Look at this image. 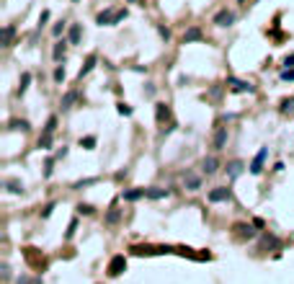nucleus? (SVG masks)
Returning a JSON list of instances; mask_svg holds the SVG:
<instances>
[{
  "mask_svg": "<svg viewBox=\"0 0 294 284\" xmlns=\"http://www.w3.org/2000/svg\"><path fill=\"white\" fill-rule=\"evenodd\" d=\"M122 18H126V11H104V13H98L96 21L101 26H114V23L122 21Z\"/></svg>",
  "mask_w": 294,
  "mask_h": 284,
  "instance_id": "nucleus-1",
  "label": "nucleus"
},
{
  "mask_svg": "<svg viewBox=\"0 0 294 284\" xmlns=\"http://www.w3.org/2000/svg\"><path fill=\"white\" fill-rule=\"evenodd\" d=\"M227 145V127H217L212 134V150H225Z\"/></svg>",
  "mask_w": 294,
  "mask_h": 284,
  "instance_id": "nucleus-2",
  "label": "nucleus"
},
{
  "mask_svg": "<svg viewBox=\"0 0 294 284\" xmlns=\"http://www.w3.org/2000/svg\"><path fill=\"white\" fill-rule=\"evenodd\" d=\"M214 23L219 26V29H227V26H232V23H235V13H232V11H227V8H222V11L214 16Z\"/></svg>",
  "mask_w": 294,
  "mask_h": 284,
  "instance_id": "nucleus-3",
  "label": "nucleus"
},
{
  "mask_svg": "<svg viewBox=\"0 0 294 284\" xmlns=\"http://www.w3.org/2000/svg\"><path fill=\"white\" fill-rule=\"evenodd\" d=\"M124 269H126V259L124 256H114L111 263H108V277H119Z\"/></svg>",
  "mask_w": 294,
  "mask_h": 284,
  "instance_id": "nucleus-4",
  "label": "nucleus"
},
{
  "mask_svg": "<svg viewBox=\"0 0 294 284\" xmlns=\"http://www.w3.org/2000/svg\"><path fill=\"white\" fill-rule=\"evenodd\" d=\"M266 155H269V148H261L258 155L253 158V163H251V173H253V176H258V173L263 171V160H266Z\"/></svg>",
  "mask_w": 294,
  "mask_h": 284,
  "instance_id": "nucleus-5",
  "label": "nucleus"
},
{
  "mask_svg": "<svg viewBox=\"0 0 294 284\" xmlns=\"http://www.w3.org/2000/svg\"><path fill=\"white\" fill-rule=\"evenodd\" d=\"M230 197H232V191L227 186H217L209 191V201H230Z\"/></svg>",
  "mask_w": 294,
  "mask_h": 284,
  "instance_id": "nucleus-6",
  "label": "nucleus"
},
{
  "mask_svg": "<svg viewBox=\"0 0 294 284\" xmlns=\"http://www.w3.org/2000/svg\"><path fill=\"white\" fill-rule=\"evenodd\" d=\"M219 171V160L214 158V155H209V158L201 160V173H207V176H212V173Z\"/></svg>",
  "mask_w": 294,
  "mask_h": 284,
  "instance_id": "nucleus-7",
  "label": "nucleus"
},
{
  "mask_svg": "<svg viewBox=\"0 0 294 284\" xmlns=\"http://www.w3.org/2000/svg\"><path fill=\"white\" fill-rule=\"evenodd\" d=\"M227 83H230V88H232L235 93H245V90H248V93H253V90H255L251 83H245V80H237V78H230Z\"/></svg>",
  "mask_w": 294,
  "mask_h": 284,
  "instance_id": "nucleus-8",
  "label": "nucleus"
},
{
  "mask_svg": "<svg viewBox=\"0 0 294 284\" xmlns=\"http://www.w3.org/2000/svg\"><path fill=\"white\" fill-rule=\"evenodd\" d=\"M204 39V34H201L199 26H191V29L183 31V44H191V42H201Z\"/></svg>",
  "mask_w": 294,
  "mask_h": 284,
  "instance_id": "nucleus-9",
  "label": "nucleus"
},
{
  "mask_svg": "<svg viewBox=\"0 0 294 284\" xmlns=\"http://www.w3.org/2000/svg\"><path fill=\"white\" fill-rule=\"evenodd\" d=\"M183 189H189V191L201 189V176H196V173H186V176H183Z\"/></svg>",
  "mask_w": 294,
  "mask_h": 284,
  "instance_id": "nucleus-10",
  "label": "nucleus"
},
{
  "mask_svg": "<svg viewBox=\"0 0 294 284\" xmlns=\"http://www.w3.org/2000/svg\"><path fill=\"white\" fill-rule=\"evenodd\" d=\"M124 201H137V199H142L147 197V189H129V191H124Z\"/></svg>",
  "mask_w": 294,
  "mask_h": 284,
  "instance_id": "nucleus-11",
  "label": "nucleus"
},
{
  "mask_svg": "<svg viewBox=\"0 0 294 284\" xmlns=\"http://www.w3.org/2000/svg\"><path fill=\"white\" fill-rule=\"evenodd\" d=\"M235 233H237V238H253V235H255L253 225H243V222L235 225Z\"/></svg>",
  "mask_w": 294,
  "mask_h": 284,
  "instance_id": "nucleus-12",
  "label": "nucleus"
},
{
  "mask_svg": "<svg viewBox=\"0 0 294 284\" xmlns=\"http://www.w3.org/2000/svg\"><path fill=\"white\" fill-rule=\"evenodd\" d=\"M240 173H243V163H240V160H232V163L227 166V176H230V178H237Z\"/></svg>",
  "mask_w": 294,
  "mask_h": 284,
  "instance_id": "nucleus-13",
  "label": "nucleus"
},
{
  "mask_svg": "<svg viewBox=\"0 0 294 284\" xmlns=\"http://www.w3.org/2000/svg\"><path fill=\"white\" fill-rule=\"evenodd\" d=\"M119 217H122V209L111 207V209L106 212V225H116V222H119Z\"/></svg>",
  "mask_w": 294,
  "mask_h": 284,
  "instance_id": "nucleus-14",
  "label": "nucleus"
},
{
  "mask_svg": "<svg viewBox=\"0 0 294 284\" xmlns=\"http://www.w3.org/2000/svg\"><path fill=\"white\" fill-rule=\"evenodd\" d=\"M155 111H158V122H165V119H170V109H168V104H158V106H155Z\"/></svg>",
  "mask_w": 294,
  "mask_h": 284,
  "instance_id": "nucleus-15",
  "label": "nucleus"
},
{
  "mask_svg": "<svg viewBox=\"0 0 294 284\" xmlns=\"http://www.w3.org/2000/svg\"><path fill=\"white\" fill-rule=\"evenodd\" d=\"M75 101H78V90H67L65 98H62V109H70Z\"/></svg>",
  "mask_w": 294,
  "mask_h": 284,
  "instance_id": "nucleus-16",
  "label": "nucleus"
},
{
  "mask_svg": "<svg viewBox=\"0 0 294 284\" xmlns=\"http://www.w3.org/2000/svg\"><path fill=\"white\" fill-rule=\"evenodd\" d=\"M13 34H16V29H13V26H5V29H3V47H11Z\"/></svg>",
  "mask_w": 294,
  "mask_h": 284,
  "instance_id": "nucleus-17",
  "label": "nucleus"
},
{
  "mask_svg": "<svg viewBox=\"0 0 294 284\" xmlns=\"http://www.w3.org/2000/svg\"><path fill=\"white\" fill-rule=\"evenodd\" d=\"M67 39H70V44H78V42H80V26H78V23H72V26H70Z\"/></svg>",
  "mask_w": 294,
  "mask_h": 284,
  "instance_id": "nucleus-18",
  "label": "nucleus"
},
{
  "mask_svg": "<svg viewBox=\"0 0 294 284\" xmlns=\"http://www.w3.org/2000/svg\"><path fill=\"white\" fill-rule=\"evenodd\" d=\"M5 186H8L11 194H23V184H21V181H5Z\"/></svg>",
  "mask_w": 294,
  "mask_h": 284,
  "instance_id": "nucleus-19",
  "label": "nucleus"
},
{
  "mask_svg": "<svg viewBox=\"0 0 294 284\" xmlns=\"http://www.w3.org/2000/svg\"><path fill=\"white\" fill-rule=\"evenodd\" d=\"M170 191L168 189H147V197L150 199H163V197H168Z\"/></svg>",
  "mask_w": 294,
  "mask_h": 284,
  "instance_id": "nucleus-20",
  "label": "nucleus"
},
{
  "mask_svg": "<svg viewBox=\"0 0 294 284\" xmlns=\"http://www.w3.org/2000/svg\"><path fill=\"white\" fill-rule=\"evenodd\" d=\"M65 44H67L65 39H62V42H57V44H54V52H52V54H54V60H60V57H65Z\"/></svg>",
  "mask_w": 294,
  "mask_h": 284,
  "instance_id": "nucleus-21",
  "label": "nucleus"
},
{
  "mask_svg": "<svg viewBox=\"0 0 294 284\" xmlns=\"http://www.w3.org/2000/svg\"><path fill=\"white\" fill-rule=\"evenodd\" d=\"M29 83H31V75H29V72H23L21 86H18V96H23V93H26V88H29Z\"/></svg>",
  "mask_w": 294,
  "mask_h": 284,
  "instance_id": "nucleus-22",
  "label": "nucleus"
},
{
  "mask_svg": "<svg viewBox=\"0 0 294 284\" xmlns=\"http://www.w3.org/2000/svg\"><path fill=\"white\" fill-rule=\"evenodd\" d=\"M11 130H29V122H26V119H21V122H18V119H13V122H11Z\"/></svg>",
  "mask_w": 294,
  "mask_h": 284,
  "instance_id": "nucleus-23",
  "label": "nucleus"
},
{
  "mask_svg": "<svg viewBox=\"0 0 294 284\" xmlns=\"http://www.w3.org/2000/svg\"><path fill=\"white\" fill-rule=\"evenodd\" d=\"M54 127H57V116H49L47 127H44V134H54Z\"/></svg>",
  "mask_w": 294,
  "mask_h": 284,
  "instance_id": "nucleus-24",
  "label": "nucleus"
},
{
  "mask_svg": "<svg viewBox=\"0 0 294 284\" xmlns=\"http://www.w3.org/2000/svg\"><path fill=\"white\" fill-rule=\"evenodd\" d=\"M93 65H96V57H88V62H85V67L80 70V78H83V75H88V72L93 70Z\"/></svg>",
  "mask_w": 294,
  "mask_h": 284,
  "instance_id": "nucleus-25",
  "label": "nucleus"
},
{
  "mask_svg": "<svg viewBox=\"0 0 294 284\" xmlns=\"http://www.w3.org/2000/svg\"><path fill=\"white\" fill-rule=\"evenodd\" d=\"M80 145H83L85 150H90V148L96 145V137H85V140H80Z\"/></svg>",
  "mask_w": 294,
  "mask_h": 284,
  "instance_id": "nucleus-26",
  "label": "nucleus"
},
{
  "mask_svg": "<svg viewBox=\"0 0 294 284\" xmlns=\"http://www.w3.org/2000/svg\"><path fill=\"white\" fill-rule=\"evenodd\" d=\"M119 114H122V116H129V114H132V109L126 106V104H119Z\"/></svg>",
  "mask_w": 294,
  "mask_h": 284,
  "instance_id": "nucleus-27",
  "label": "nucleus"
},
{
  "mask_svg": "<svg viewBox=\"0 0 294 284\" xmlns=\"http://www.w3.org/2000/svg\"><path fill=\"white\" fill-rule=\"evenodd\" d=\"M281 80H294V67L292 70H284L281 72Z\"/></svg>",
  "mask_w": 294,
  "mask_h": 284,
  "instance_id": "nucleus-28",
  "label": "nucleus"
},
{
  "mask_svg": "<svg viewBox=\"0 0 294 284\" xmlns=\"http://www.w3.org/2000/svg\"><path fill=\"white\" fill-rule=\"evenodd\" d=\"M0 271H3V279H11V266H8V263H3Z\"/></svg>",
  "mask_w": 294,
  "mask_h": 284,
  "instance_id": "nucleus-29",
  "label": "nucleus"
},
{
  "mask_svg": "<svg viewBox=\"0 0 294 284\" xmlns=\"http://www.w3.org/2000/svg\"><path fill=\"white\" fill-rule=\"evenodd\" d=\"M54 80H65V70H62V67L54 70Z\"/></svg>",
  "mask_w": 294,
  "mask_h": 284,
  "instance_id": "nucleus-30",
  "label": "nucleus"
},
{
  "mask_svg": "<svg viewBox=\"0 0 294 284\" xmlns=\"http://www.w3.org/2000/svg\"><path fill=\"white\" fill-rule=\"evenodd\" d=\"M78 209H80V212H83V215H90V212H93V207H88V204H80Z\"/></svg>",
  "mask_w": 294,
  "mask_h": 284,
  "instance_id": "nucleus-31",
  "label": "nucleus"
},
{
  "mask_svg": "<svg viewBox=\"0 0 294 284\" xmlns=\"http://www.w3.org/2000/svg\"><path fill=\"white\" fill-rule=\"evenodd\" d=\"M62 29H65V23H57V26H54V29H52V31H54V36H60V34H62Z\"/></svg>",
  "mask_w": 294,
  "mask_h": 284,
  "instance_id": "nucleus-32",
  "label": "nucleus"
},
{
  "mask_svg": "<svg viewBox=\"0 0 294 284\" xmlns=\"http://www.w3.org/2000/svg\"><path fill=\"white\" fill-rule=\"evenodd\" d=\"M160 36H163V39H170V31H168V29H163V26H160Z\"/></svg>",
  "mask_w": 294,
  "mask_h": 284,
  "instance_id": "nucleus-33",
  "label": "nucleus"
},
{
  "mask_svg": "<svg viewBox=\"0 0 294 284\" xmlns=\"http://www.w3.org/2000/svg\"><path fill=\"white\" fill-rule=\"evenodd\" d=\"M287 65H294V54H292V57H287Z\"/></svg>",
  "mask_w": 294,
  "mask_h": 284,
  "instance_id": "nucleus-34",
  "label": "nucleus"
},
{
  "mask_svg": "<svg viewBox=\"0 0 294 284\" xmlns=\"http://www.w3.org/2000/svg\"><path fill=\"white\" fill-rule=\"evenodd\" d=\"M126 3H137V0H126Z\"/></svg>",
  "mask_w": 294,
  "mask_h": 284,
  "instance_id": "nucleus-35",
  "label": "nucleus"
},
{
  "mask_svg": "<svg viewBox=\"0 0 294 284\" xmlns=\"http://www.w3.org/2000/svg\"><path fill=\"white\" fill-rule=\"evenodd\" d=\"M72 3H78V0H72Z\"/></svg>",
  "mask_w": 294,
  "mask_h": 284,
  "instance_id": "nucleus-36",
  "label": "nucleus"
}]
</instances>
